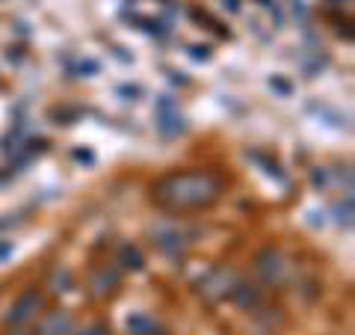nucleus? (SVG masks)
Listing matches in <instances>:
<instances>
[{
  "mask_svg": "<svg viewBox=\"0 0 355 335\" xmlns=\"http://www.w3.org/2000/svg\"><path fill=\"white\" fill-rule=\"evenodd\" d=\"M119 261L125 267H130V270H142V264H146V259H142V252L137 247H121Z\"/></svg>",
  "mask_w": 355,
  "mask_h": 335,
  "instance_id": "9",
  "label": "nucleus"
},
{
  "mask_svg": "<svg viewBox=\"0 0 355 335\" xmlns=\"http://www.w3.org/2000/svg\"><path fill=\"white\" fill-rule=\"evenodd\" d=\"M80 335H110V329L104 327V323H92V327H86Z\"/></svg>",
  "mask_w": 355,
  "mask_h": 335,
  "instance_id": "12",
  "label": "nucleus"
},
{
  "mask_svg": "<svg viewBox=\"0 0 355 335\" xmlns=\"http://www.w3.org/2000/svg\"><path fill=\"white\" fill-rule=\"evenodd\" d=\"M270 89H275V92H282V95H291V83H287L284 77H270Z\"/></svg>",
  "mask_w": 355,
  "mask_h": 335,
  "instance_id": "11",
  "label": "nucleus"
},
{
  "mask_svg": "<svg viewBox=\"0 0 355 335\" xmlns=\"http://www.w3.org/2000/svg\"><path fill=\"white\" fill-rule=\"evenodd\" d=\"M15 335H30V332H15Z\"/></svg>",
  "mask_w": 355,
  "mask_h": 335,
  "instance_id": "13",
  "label": "nucleus"
},
{
  "mask_svg": "<svg viewBox=\"0 0 355 335\" xmlns=\"http://www.w3.org/2000/svg\"><path fill=\"white\" fill-rule=\"evenodd\" d=\"M128 329H130L133 335H146V332L154 329V320H151L148 315H133V318L128 320Z\"/></svg>",
  "mask_w": 355,
  "mask_h": 335,
  "instance_id": "10",
  "label": "nucleus"
},
{
  "mask_svg": "<svg viewBox=\"0 0 355 335\" xmlns=\"http://www.w3.org/2000/svg\"><path fill=\"white\" fill-rule=\"evenodd\" d=\"M254 267H258V273H261V279L266 285H282V282H287V276H291V264H287V259L279 250L261 252Z\"/></svg>",
  "mask_w": 355,
  "mask_h": 335,
  "instance_id": "2",
  "label": "nucleus"
},
{
  "mask_svg": "<svg viewBox=\"0 0 355 335\" xmlns=\"http://www.w3.org/2000/svg\"><path fill=\"white\" fill-rule=\"evenodd\" d=\"M198 288H202V294L207 300H222V297H231L237 288V276L225 270V267H214L202 282H198Z\"/></svg>",
  "mask_w": 355,
  "mask_h": 335,
  "instance_id": "3",
  "label": "nucleus"
},
{
  "mask_svg": "<svg viewBox=\"0 0 355 335\" xmlns=\"http://www.w3.org/2000/svg\"><path fill=\"white\" fill-rule=\"evenodd\" d=\"M71 332H74V318L65 309H57V311H51V315H44L42 327H39V335H71Z\"/></svg>",
  "mask_w": 355,
  "mask_h": 335,
  "instance_id": "6",
  "label": "nucleus"
},
{
  "mask_svg": "<svg viewBox=\"0 0 355 335\" xmlns=\"http://www.w3.org/2000/svg\"><path fill=\"white\" fill-rule=\"evenodd\" d=\"M219 190H222L219 178L210 172H178L163 178L157 190H154V199L172 211H196L216 202Z\"/></svg>",
  "mask_w": 355,
  "mask_h": 335,
  "instance_id": "1",
  "label": "nucleus"
},
{
  "mask_svg": "<svg viewBox=\"0 0 355 335\" xmlns=\"http://www.w3.org/2000/svg\"><path fill=\"white\" fill-rule=\"evenodd\" d=\"M154 238H157V247L166 250V252H178V250L184 247V243H181V234H178L175 229H157V234H154Z\"/></svg>",
  "mask_w": 355,
  "mask_h": 335,
  "instance_id": "8",
  "label": "nucleus"
},
{
  "mask_svg": "<svg viewBox=\"0 0 355 335\" xmlns=\"http://www.w3.org/2000/svg\"><path fill=\"white\" fill-rule=\"evenodd\" d=\"M157 125L163 133H169V137H175V133H181L187 125H184V116L178 113V104H172L169 98H163V101L157 104Z\"/></svg>",
  "mask_w": 355,
  "mask_h": 335,
  "instance_id": "5",
  "label": "nucleus"
},
{
  "mask_svg": "<svg viewBox=\"0 0 355 335\" xmlns=\"http://www.w3.org/2000/svg\"><path fill=\"white\" fill-rule=\"evenodd\" d=\"M42 294L36 291V288H30V291H24L12 306H9L6 311V323H12V327H24V323H30L33 318L39 315V309H42Z\"/></svg>",
  "mask_w": 355,
  "mask_h": 335,
  "instance_id": "4",
  "label": "nucleus"
},
{
  "mask_svg": "<svg viewBox=\"0 0 355 335\" xmlns=\"http://www.w3.org/2000/svg\"><path fill=\"white\" fill-rule=\"evenodd\" d=\"M119 285V270L116 267H104V270H98L95 279H92V288H95V294H110L113 288Z\"/></svg>",
  "mask_w": 355,
  "mask_h": 335,
  "instance_id": "7",
  "label": "nucleus"
}]
</instances>
